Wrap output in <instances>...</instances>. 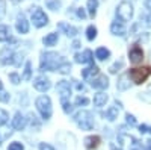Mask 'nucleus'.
<instances>
[{
    "mask_svg": "<svg viewBox=\"0 0 151 150\" xmlns=\"http://www.w3.org/2000/svg\"><path fill=\"white\" fill-rule=\"evenodd\" d=\"M64 62L62 56L56 52H45L41 55V62H40V68L41 71H56L59 65Z\"/></svg>",
    "mask_w": 151,
    "mask_h": 150,
    "instance_id": "nucleus-1",
    "label": "nucleus"
},
{
    "mask_svg": "<svg viewBox=\"0 0 151 150\" xmlns=\"http://www.w3.org/2000/svg\"><path fill=\"white\" fill-rule=\"evenodd\" d=\"M74 121L82 130H91L94 128V115L89 111H79L74 115Z\"/></svg>",
    "mask_w": 151,
    "mask_h": 150,
    "instance_id": "nucleus-2",
    "label": "nucleus"
},
{
    "mask_svg": "<svg viewBox=\"0 0 151 150\" xmlns=\"http://www.w3.org/2000/svg\"><path fill=\"white\" fill-rule=\"evenodd\" d=\"M35 106L38 109V112L41 114V117L44 120H48L50 117H52V100H50V97L47 96H41V97H38L36 99V102H35Z\"/></svg>",
    "mask_w": 151,
    "mask_h": 150,
    "instance_id": "nucleus-3",
    "label": "nucleus"
},
{
    "mask_svg": "<svg viewBox=\"0 0 151 150\" xmlns=\"http://www.w3.org/2000/svg\"><path fill=\"white\" fill-rule=\"evenodd\" d=\"M151 74V68L150 67H142V68H132L129 71V78L134 82V83H142L148 79V76Z\"/></svg>",
    "mask_w": 151,
    "mask_h": 150,
    "instance_id": "nucleus-4",
    "label": "nucleus"
},
{
    "mask_svg": "<svg viewBox=\"0 0 151 150\" xmlns=\"http://www.w3.org/2000/svg\"><path fill=\"white\" fill-rule=\"evenodd\" d=\"M116 17L121 21H130L133 17V6L129 2H121L116 8Z\"/></svg>",
    "mask_w": 151,
    "mask_h": 150,
    "instance_id": "nucleus-5",
    "label": "nucleus"
},
{
    "mask_svg": "<svg viewBox=\"0 0 151 150\" xmlns=\"http://www.w3.org/2000/svg\"><path fill=\"white\" fill-rule=\"evenodd\" d=\"M32 21H33V26L36 28H42L48 23V17L45 15V12L40 8H33L32 9Z\"/></svg>",
    "mask_w": 151,
    "mask_h": 150,
    "instance_id": "nucleus-6",
    "label": "nucleus"
},
{
    "mask_svg": "<svg viewBox=\"0 0 151 150\" xmlns=\"http://www.w3.org/2000/svg\"><path fill=\"white\" fill-rule=\"evenodd\" d=\"M15 62V53L14 50L9 49V47H3L0 50V64L2 65H9V64H14Z\"/></svg>",
    "mask_w": 151,
    "mask_h": 150,
    "instance_id": "nucleus-7",
    "label": "nucleus"
},
{
    "mask_svg": "<svg viewBox=\"0 0 151 150\" xmlns=\"http://www.w3.org/2000/svg\"><path fill=\"white\" fill-rule=\"evenodd\" d=\"M33 86H35V90L45 93L52 88V82H50V79L45 78V76H38V78L33 79Z\"/></svg>",
    "mask_w": 151,
    "mask_h": 150,
    "instance_id": "nucleus-8",
    "label": "nucleus"
},
{
    "mask_svg": "<svg viewBox=\"0 0 151 150\" xmlns=\"http://www.w3.org/2000/svg\"><path fill=\"white\" fill-rule=\"evenodd\" d=\"M129 58H130V62L132 64H139V62L144 59V52H142V49L134 44L130 50H129Z\"/></svg>",
    "mask_w": 151,
    "mask_h": 150,
    "instance_id": "nucleus-9",
    "label": "nucleus"
},
{
    "mask_svg": "<svg viewBox=\"0 0 151 150\" xmlns=\"http://www.w3.org/2000/svg\"><path fill=\"white\" fill-rule=\"evenodd\" d=\"M56 90H58V93L60 94V100L70 99V96H71V86H70V82H67V80H59L58 85H56Z\"/></svg>",
    "mask_w": 151,
    "mask_h": 150,
    "instance_id": "nucleus-10",
    "label": "nucleus"
},
{
    "mask_svg": "<svg viewBox=\"0 0 151 150\" xmlns=\"http://www.w3.org/2000/svg\"><path fill=\"white\" fill-rule=\"evenodd\" d=\"M76 62L79 64H92L94 62V55L91 50H85L83 53H76Z\"/></svg>",
    "mask_w": 151,
    "mask_h": 150,
    "instance_id": "nucleus-11",
    "label": "nucleus"
},
{
    "mask_svg": "<svg viewBox=\"0 0 151 150\" xmlns=\"http://www.w3.org/2000/svg\"><path fill=\"white\" fill-rule=\"evenodd\" d=\"M91 85L92 88H97V90H104L109 86V79L106 76H103V74H98L97 78L91 79Z\"/></svg>",
    "mask_w": 151,
    "mask_h": 150,
    "instance_id": "nucleus-12",
    "label": "nucleus"
},
{
    "mask_svg": "<svg viewBox=\"0 0 151 150\" xmlns=\"http://www.w3.org/2000/svg\"><path fill=\"white\" fill-rule=\"evenodd\" d=\"M26 123H27V120L24 118V115L21 114V112H17L15 117L12 118V128H14L15 130H23L24 128H26Z\"/></svg>",
    "mask_w": 151,
    "mask_h": 150,
    "instance_id": "nucleus-13",
    "label": "nucleus"
},
{
    "mask_svg": "<svg viewBox=\"0 0 151 150\" xmlns=\"http://www.w3.org/2000/svg\"><path fill=\"white\" fill-rule=\"evenodd\" d=\"M58 29L62 30V32H64L65 35H68V36H76V35H77V29H76L74 26H71V24L65 23V21L58 23Z\"/></svg>",
    "mask_w": 151,
    "mask_h": 150,
    "instance_id": "nucleus-14",
    "label": "nucleus"
},
{
    "mask_svg": "<svg viewBox=\"0 0 151 150\" xmlns=\"http://www.w3.org/2000/svg\"><path fill=\"white\" fill-rule=\"evenodd\" d=\"M119 108H121V103L115 102V105H113V106H110V108L106 111L104 117H106L109 121H113L115 118H118V112H119Z\"/></svg>",
    "mask_w": 151,
    "mask_h": 150,
    "instance_id": "nucleus-15",
    "label": "nucleus"
},
{
    "mask_svg": "<svg viewBox=\"0 0 151 150\" xmlns=\"http://www.w3.org/2000/svg\"><path fill=\"white\" fill-rule=\"evenodd\" d=\"M15 28L20 33H27L29 32V21L24 18V15H18V20H17V24H15Z\"/></svg>",
    "mask_w": 151,
    "mask_h": 150,
    "instance_id": "nucleus-16",
    "label": "nucleus"
},
{
    "mask_svg": "<svg viewBox=\"0 0 151 150\" xmlns=\"http://www.w3.org/2000/svg\"><path fill=\"white\" fill-rule=\"evenodd\" d=\"M110 32L113 35H119V36H124L125 35V28L121 21H113L110 24Z\"/></svg>",
    "mask_w": 151,
    "mask_h": 150,
    "instance_id": "nucleus-17",
    "label": "nucleus"
},
{
    "mask_svg": "<svg viewBox=\"0 0 151 150\" xmlns=\"http://www.w3.org/2000/svg\"><path fill=\"white\" fill-rule=\"evenodd\" d=\"M107 94L106 93H103V91H100V93H97L95 96H94V106H98V108H101V106H104L106 105V102H107Z\"/></svg>",
    "mask_w": 151,
    "mask_h": 150,
    "instance_id": "nucleus-18",
    "label": "nucleus"
},
{
    "mask_svg": "<svg viewBox=\"0 0 151 150\" xmlns=\"http://www.w3.org/2000/svg\"><path fill=\"white\" fill-rule=\"evenodd\" d=\"M130 86V82H129V73H125L122 74V76H119L118 82H116V88L119 91H124V90H127Z\"/></svg>",
    "mask_w": 151,
    "mask_h": 150,
    "instance_id": "nucleus-19",
    "label": "nucleus"
},
{
    "mask_svg": "<svg viewBox=\"0 0 151 150\" xmlns=\"http://www.w3.org/2000/svg\"><path fill=\"white\" fill-rule=\"evenodd\" d=\"M11 40V28L6 24H0V43Z\"/></svg>",
    "mask_w": 151,
    "mask_h": 150,
    "instance_id": "nucleus-20",
    "label": "nucleus"
},
{
    "mask_svg": "<svg viewBox=\"0 0 151 150\" xmlns=\"http://www.w3.org/2000/svg\"><path fill=\"white\" fill-rule=\"evenodd\" d=\"M98 144H100V136H97V135L86 136V138H85V146H86V149H89V150L95 149Z\"/></svg>",
    "mask_w": 151,
    "mask_h": 150,
    "instance_id": "nucleus-21",
    "label": "nucleus"
},
{
    "mask_svg": "<svg viewBox=\"0 0 151 150\" xmlns=\"http://www.w3.org/2000/svg\"><path fill=\"white\" fill-rule=\"evenodd\" d=\"M58 40H59V36H58V33H48L47 36H44L42 38V43L45 44V46H55L56 43H58Z\"/></svg>",
    "mask_w": 151,
    "mask_h": 150,
    "instance_id": "nucleus-22",
    "label": "nucleus"
},
{
    "mask_svg": "<svg viewBox=\"0 0 151 150\" xmlns=\"http://www.w3.org/2000/svg\"><path fill=\"white\" fill-rule=\"evenodd\" d=\"M95 56H97V59H100V61H104V59H107V58L110 56V52H109L106 47H98L97 52H95Z\"/></svg>",
    "mask_w": 151,
    "mask_h": 150,
    "instance_id": "nucleus-23",
    "label": "nucleus"
},
{
    "mask_svg": "<svg viewBox=\"0 0 151 150\" xmlns=\"http://www.w3.org/2000/svg\"><path fill=\"white\" fill-rule=\"evenodd\" d=\"M91 74H98V67H97V65H91V67L82 70V76H83L85 79H89Z\"/></svg>",
    "mask_w": 151,
    "mask_h": 150,
    "instance_id": "nucleus-24",
    "label": "nucleus"
},
{
    "mask_svg": "<svg viewBox=\"0 0 151 150\" xmlns=\"http://www.w3.org/2000/svg\"><path fill=\"white\" fill-rule=\"evenodd\" d=\"M97 8H98V0H88V11H89L91 17H95Z\"/></svg>",
    "mask_w": 151,
    "mask_h": 150,
    "instance_id": "nucleus-25",
    "label": "nucleus"
},
{
    "mask_svg": "<svg viewBox=\"0 0 151 150\" xmlns=\"http://www.w3.org/2000/svg\"><path fill=\"white\" fill-rule=\"evenodd\" d=\"M86 38L89 40V41H94L95 38H97V28L95 26H88V29H86Z\"/></svg>",
    "mask_w": 151,
    "mask_h": 150,
    "instance_id": "nucleus-26",
    "label": "nucleus"
},
{
    "mask_svg": "<svg viewBox=\"0 0 151 150\" xmlns=\"http://www.w3.org/2000/svg\"><path fill=\"white\" fill-rule=\"evenodd\" d=\"M30 74H32V64H30V61H27L26 65H24L23 79H24V80H29V79H30Z\"/></svg>",
    "mask_w": 151,
    "mask_h": 150,
    "instance_id": "nucleus-27",
    "label": "nucleus"
},
{
    "mask_svg": "<svg viewBox=\"0 0 151 150\" xmlns=\"http://www.w3.org/2000/svg\"><path fill=\"white\" fill-rule=\"evenodd\" d=\"M58 71L62 73V74H68V73L71 71V64H70V62H67V61H64V62H62V64L59 65Z\"/></svg>",
    "mask_w": 151,
    "mask_h": 150,
    "instance_id": "nucleus-28",
    "label": "nucleus"
},
{
    "mask_svg": "<svg viewBox=\"0 0 151 150\" xmlns=\"http://www.w3.org/2000/svg\"><path fill=\"white\" fill-rule=\"evenodd\" d=\"M45 5H47L48 9H52V11H58L60 8V2H59V0H47Z\"/></svg>",
    "mask_w": 151,
    "mask_h": 150,
    "instance_id": "nucleus-29",
    "label": "nucleus"
},
{
    "mask_svg": "<svg viewBox=\"0 0 151 150\" xmlns=\"http://www.w3.org/2000/svg\"><path fill=\"white\" fill-rule=\"evenodd\" d=\"M60 103H62V108H64V112H65V114H70V112L73 111V105L70 103V100H68V99L60 100Z\"/></svg>",
    "mask_w": 151,
    "mask_h": 150,
    "instance_id": "nucleus-30",
    "label": "nucleus"
},
{
    "mask_svg": "<svg viewBox=\"0 0 151 150\" xmlns=\"http://www.w3.org/2000/svg\"><path fill=\"white\" fill-rule=\"evenodd\" d=\"M9 120V115H8V112L5 109L0 108V126H3V124H6Z\"/></svg>",
    "mask_w": 151,
    "mask_h": 150,
    "instance_id": "nucleus-31",
    "label": "nucleus"
},
{
    "mask_svg": "<svg viewBox=\"0 0 151 150\" xmlns=\"http://www.w3.org/2000/svg\"><path fill=\"white\" fill-rule=\"evenodd\" d=\"M88 103H89V99H86V97L79 96L77 99H76V106H86Z\"/></svg>",
    "mask_w": 151,
    "mask_h": 150,
    "instance_id": "nucleus-32",
    "label": "nucleus"
},
{
    "mask_svg": "<svg viewBox=\"0 0 151 150\" xmlns=\"http://www.w3.org/2000/svg\"><path fill=\"white\" fill-rule=\"evenodd\" d=\"M9 80L14 83V85H18V83L21 82V78L18 76L17 73H11V74H9Z\"/></svg>",
    "mask_w": 151,
    "mask_h": 150,
    "instance_id": "nucleus-33",
    "label": "nucleus"
},
{
    "mask_svg": "<svg viewBox=\"0 0 151 150\" xmlns=\"http://www.w3.org/2000/svg\"><path fill=\"white\" fill-rule=\"evenodd\" d=\"M8 150H24V147H23V144H21V143L15 141V143H11V144H9Z\"/></svg>",
    "mask_w": 151,
    "mask_h": 150,
    "instance_id": "nucleus-34",
    "label": "nucleus"
},
{
    "mask_svg": "<svg viewBox=\"0 0 151 150\" xmlns=\"http://www.w3.org/2000/svg\"><path fill=\"white\" fill-rule=\"evenodd\" d=\"M122 65H124V62L122 61H118V62H115L112 67H110V73H116L119 68H122Z\"/></svg>",
    "mask_w": 151,
    "mask_h": 150,
    "instance_id": "nucleus-35",
    "label": "nucleus"
},
{
    "mask_svg": "<svg viewBox=\"0 0 151 150\" xmlns=\"http://www.w3.org/2000/svg\"><path fill=\"white\" fill-rule=\"evenodd\" d=\"M6 14V2L5 0H0V20H2Z\"/></svg>",
    "mask_w": 151,
    "mask_h": 150,
    "instance_id": "nucleus-36",
    "label": "nucleus"
},
{
    "mask_svg": "<svg viewBox=\"0 0 151 150\" xmlns=\"http://www.w3.org/2000/svg\"><path fill=\"white\" fill-rule=\"evenodd\" d=\"M9 99H11V96H9V93H6V91H0V102H9Z\"/></svg>",
    "mask_w": 151,
    "mask_h": 150,
    "instance_id": "nucleus-37",
    "label": "nucleus"
},
{
    "mask_svg": "<svg viewBox=\"0 0 151 150\" xmlns=\"http://www.w3.org/2000/svg\"><path fill=\"white\" fill-rule=\"evenodd\" d=\"M125 120H127V123L132 124V126H134V124H136V118L132 114H125Z\"/></svg>",
    "mask_w": 151,
    "mask_h": 150,
    "instance_id": "nucleus-38",
    "label": "nucleus"
},
{
    "mask_svg": "<svg viewBox=\"0 0 151 150\" xmlns=\"http://www.w3.org/2000/svg\"><path fill=\"white\" fill-rule=\"evenodd\" d=\"M139 132L141 133H147V132L151 133V128H148L147 124H141V126H139Z\"/></svg>",
    "mask_w": 151,
    "mask_h": 150,
    "instance_id": "nucleus-39",
    "label": "nucleus"
},
{
    "mask_svg": "<svg viewBox=\"0 0 151 150\" xmlns=\"http://www.w3.org/2000/svg\"><path fill=\"white\" fill-rule=\"evenodd\" d=\"M40 150H55V147H52V146L47 144V143H41L40 144Z\"/></svg>",
    "mask_w": 151,
    "mask_h": 150,
    "instance_id": "nucleus-40",
    "label": "nucleus"
},
{
    "mask_svg": "<svg viewBox=\"0 0 151 150\" xmlns=\"http://www.w3.org/2000/svg\"><path fill=\"white\" fill-rule=\"evenodd\" d=\"M77 17H79V18H82V20H83V18H86V12H85V9H83V8H79V9H77Z\"/></svg>",
    "mask_w": 151,
    "mask_h": 150,
    "instance_id": "nucleus-41",
    "label": "nucleus"
},
{
    "mask_svg": "<svg viewBox=\"0 0 151 150\" xmlns=\"http://www.w3.org/2000/svg\"><path fill=\"white\" fill-rule=\"evenodd\" d=\"M145 6H147V9L151 11V0H145Z\"/></svg>",
    "mask_w": 151,
    "mask_h": 150,
    "instance_id": "nucleus-42",
    "label": "nucleus"
},
{
    "mask_svg": "<svg viewBox=\"0 0 151 150\" xmlns=\"http://www.w3.org/2000/svg\"><path fill=\"white\" fill-rule=\"evenodd\" d=\"M76 86H77V90H79V91H83V90H85V86H83V83H77V85H76Z\"/></svg>",
    "mask_w": 151,
    "mask_h": 150,
    "instance_id": "nucleus-43",
    "label": "nucleus"
},
{
    "mask_svg": "<svg viewBox=\"0 0 151 150\" xmlns=\"http://www.w3.org/2000/svg\"><path fill=\"white\" fill-rule=\"evenodd\" d=\"M147 150H151V140L147 141Z\"/></svg>",
    "mask_w": 151,
    "mask_h": 150,
    "instance_id": "nucleus-44",
    "label": "nucleus"
},
{
    "mask_svg": "<svg viewBox=\"0 0 151 150\" xmlns=\"http://www.w3.org/2000/svg\"><path fill=\"white\" fill-rule=\"evenodd\" d=\"M79 46H80V43H79V41H74V47H76V49H77Z\"/></svg>",
    "mask_w": 151,
    "mask_h": 150,
    "instance_id": "nucleus-45",
    "label": "nucleus"
},
{
    "mask_svg": "<svg viewBox=\"0 0 151 150\" xmlns=\"http://www.w3.org/2000/svg\"><path fill=\"white\" fill-rule=\"evenodd\" d=\"M110 149H112V150H121V149H116V146H113V144L110 146Z\"/></svg>",
    "mask_w": 151,
    "mask_h": 150,
    "instance_id": "nucleus-46",
    "label": "nucleus"
},
{
    "mask_svg": "<svg viewBox=\"0 0 151 150\" xmlns=\"http://www.w3.org/2000/svg\"><path fill=\"white\" fill-rule=\"evenodd\" d=\"M0 91H3V83H2V80H0Z\"/></svg>",
    "mask_w": 151,
    "mask_h": 150,
    "instance_id": "nucleus-47",
    "label": "nucleus"
},
{
    "mask_svg": "<svg viewBox=\"0 0 151 150\" xmlns=\"http://www.w3.org/2000/svg\"><path fill=\"white\" fill-rule=\"evenodd\" d=\"M0 146H2V138H0Z\"/></svg>",
    "mask_w": 151,
    "mask_h": 150,
    "instance_id": "nucleus-48",
    "label": "nucleus"
},
{
    "mask_svg": "<svg viewBox=\"0 0 151 150\" xmlns=\"http://www.w3.org/2000/svg\"><path fill=\"white\" fill-rule=\"evenodd\" d=\"M14 2H20V0H14Z\"/></svg>",
    "mask_w": 151,
    "mask_h": 150,
    "instance_id": "nucleus-49",
    "label": "nucleus"
}]
</instances>
